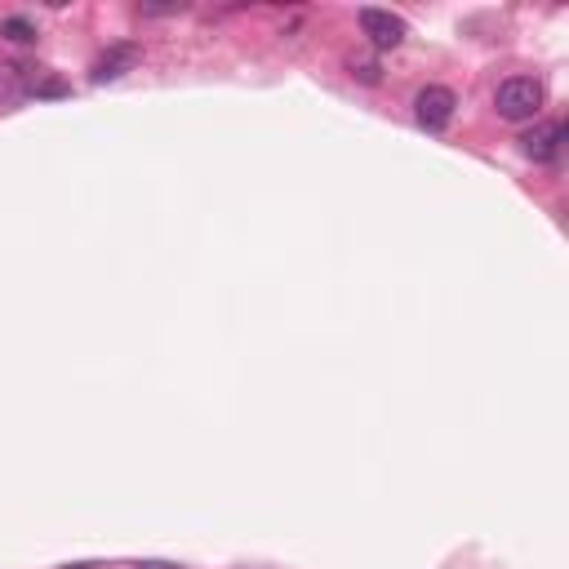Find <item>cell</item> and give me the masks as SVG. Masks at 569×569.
Listing matches in <instances>:
<instances>
[{"label":"cell","instance_id":"cell-3","mask_svg":"<svg viewBox=\"0 0 569 569\" xmlns=\"http://www.w3.org/2000/svg\"><path fill=\"white\" fill-rule=\"evenodd\" d=\"M361 32L369 36L374 49H396L405 41V18L392 14V9H361Z\"/></svg>","mask_w":569,"mask_h":569},{"label":"cell","instance_id":"cell-8","mask_svg":"<svg viewBox=\"0 0 569 569\" xmlns=\"http://www.w3.org/2000/svg\"><path fill=\"white\" fill-rule=\"evenodd\" d=\"M134 569H178L174 561H138Z\"/></svg>","mask_w":569,"mask_h":569},{"label":"cell","instance_id":"cell-1","mask_svg":"<svg viewBox=\"0 0 569 569\" xmlns=\"http://www.w3.org/2000/svg\"><path fill=\"white\" fill-rule=\"evenodd\" d=\"M494 107L503 121H534L538 107H543V85L534 76H512V81L498 85Z\"/></svg>","mask_w":569,"mask_h":569},{"label":"cell","instance_id":"cell-7","mask_svg":"<svg viewBox=\"0 0 569 569\" xmlns=\"http://www.w3.org/2000/svg\"><path fill=\"white\" fill-rule=\"evenodd\" d=\"M0 36H5V41H14V45H32L36 41V27L27 23V18H5V23H0Z\"/></svg>","mask_w":569,"mask_h":569},{"label":"cell","instance_id":"cell-2","mask_svg":"<svg viewBox=\"0 0 569 569\" xmlns=\"http://www.w3.org/2000/svg\"><path fill=\"white\" fill-rule=\"evenodd\" d=\"M454 107H458V98H454V89H445V85H427V89H418V98H414V116L423 129H445L454 121Z\"/></svg>","mask_w":569,"mask_h":569},{"label":"cell","instance_id":"cell-6","mask_svg":"<svg viewBox=\"0 0 569 569\" xmlns=\"http://www.w3.org/2000/svg\"><path fill=\"white\" fill-rule=\"evenodd\" d=\"M347 72H352L356 81H365V85L383 81V67H378V58H369V54H352V58H347Z\"/></svg>","mask_w":569,"mask_h":569},{"label":"cell","instance_id":"cell-4","mask_svg":"<svg viewBox=\"0 0 569 569\" xmlns=\"http://www.w3.org/2000/svg\"><path fill=\"white\" fill-rule=\"evenodd\" d=\"M138 63H143V45H134V41H121V45H112V49H107V54H98L94 72H89V81H94V85L121 81V76H125V72H134Z\"/></svg>","mask_w":569,"mask_h":569},{"label":"cell","instance_id":"cell-5","mask_svg":"<svg viewBox=\"0 0 569 569\" xmlns=\"http://www.w3.org/2000/svg\"><path fill=\"white\" fill-rule=\"evenodd\" d=\"M561 138H565V125L547 121V125L529 129L521 143H525V156H534V161H556V156H561Z\"/></svg>","mask_w":569,"mask_h":569}]
</instances>
